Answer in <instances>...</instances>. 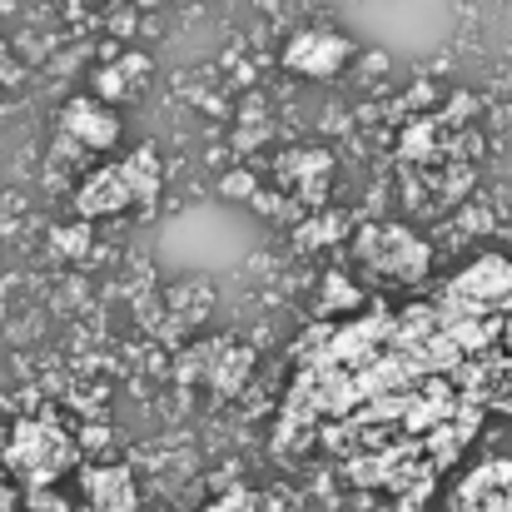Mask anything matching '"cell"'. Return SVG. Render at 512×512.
Wrapping results in <instances>:
<instances>
[{"mask_svg": "<svg viewBox=\"0 0 512 512\" xmlns=\"http://www.w3.org/2000/svg\"><path fill=\"white\" fill-rule=\"evenodd\" d=\"M503 343H508V353H512V319L503 324Z\"/></svg>", "mask_w": 512, "mask_h": 512, "instance_id": "cell-8", "label": "cell"}, {"mask_svg": "<svg viewBox=\"0 0 512 512\" xmlns=\"http://www.w3.org/2000/svg\"><path fill=\"white\" fill-rule=\"evenodd\" d=\"M155 194V155L140 150L130 155L120 170H105L85 194H80V209L85 214H110L120 204H135V199H150Z\"/></svg>", "mask_w": 512, "mask_h": 512, "instance_id": "cell-3", "label": "cell"}, {"mask_svg": "<svg viewBox=\"0 0 512 512\" xmlns=\"http://www.w3.org/2000/svg\"><path fill=\"white\" fill-rule=\"evenodd\" d=\"M358 259H363L373 274L403 279V284H413V279L428 274V249H423L408 229H398V224H373V229H363V234H358Z\"/></svg>", "mask_w": 512, "mask_h": 512, "instance_id": "cell-2", "label": "cell"}, {"mask_svg": "<svg viewBox=\"0 0 512 512\" xmlns=\"http://www.w3.org/2000/svg\"><path fill=\"white\" fill-rule=\"evenodd\" d=\"M65 463H70V443L50 423L15 428V438H10V468L15 473H25L30 483H40V478H55Z\"/></svg>", "mask_w": 512, "mask_h": 512, "instance_id": "cell-4", "label": "cell"}, {"mask_svg": "<svg viewBox=\"0 0 512 512\" xmlns=\"http://www.w3.org/2000/svg\"><path fill=\"white\" fill-rule=\"evenodd\" d=\"M343 60H348V45L329 30H299L289 45H284V65L299 70V75H334Z\"/></svg>", "mask_w": 512, "mask_h": 512, "instance_id": "cell-6", "label": "cell"}, {"mask_svg": "<svg viewBox=\"0 0 512 512\" xmlns=\"http://www.w3.org/2000/svg\"><path fill=\"white\" fill-rule=\"evenodd\" d=\"M448 512H512V463L478 468V473L453 493Z\"/></svg>", "mask_w": 512, "mask_h": 512, "instance_id": "cell-5", "label": "cell"}, {"mask_svg": "<svg viewBox=\"0 0 512 512\" xmlns=\"http://www.w3.org/2000/svg\"><path fill=\"white\" fill-rule=\"evenodd\" d=\"M70 125H75V130H90L95 145H110V140H115V120L100 115L95 105H75V110H70Z\"/></svg>", "mask_w": 512, "mask_h": 512, "instance_id": "cell-7", "label": "cell"}, {"mask_svg": "<svg viewBox=\"0 0 512 512\" xmlns=\"http://www.w3.org/2000/svg\"><path fill=\"white\" fill-rule=\"evenodd\" d=\"M448 309L463 319L512 314V259H478L448 284Z\"/></svg>", "mask_w": 512, "mask_h": 512, "instance_id": "cell-1", "label": "cell"}]
</instances>
